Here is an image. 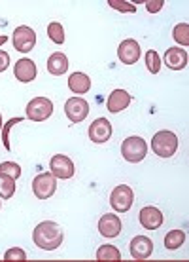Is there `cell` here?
Returning a JSON list of instances; mask_svg holds the SVG:
<instances>
[{
  "label": "cell",
  "mask_w": 189,
  "mask_h": 262,
  "mask_svg": "<svg viewBox=\"0 0 189 262\" xmlns=\"http://www.w3.org/2000/svg\"><path fill=\"white\" fill-rule=\"evenodd\" d=\"M57 190V179L51 173H40L33 179V192L38 200H49Z\"/></svg>",
  "instance_id": "cell-6"
},
{
  "label": "cell",
  "mask_w": 189,
  "mask_h": 262,
  "mask_svg": "<svg viewBox=\"0 0 189 262\" xmlns=\"http://www.w3.org/2000/svg\"><path fill=\"white\" fill-rule=\"evenodd\" d=\"M140 224L146 230L161 228V224H163V213L157 209V207H153V205L142 207V211H140Z\"/></svg>",
  "instance_id": "cell-16"
},
{
  "label": "cell",
  "mask_w": 189,
  "mask_h": 262,
  "mask_svg": "<svg viewBox=\"0 0 189 262\" xmlns=\"http://www.w3.org/2000/svg\"><path fill=\"white\" fill-rule=\"evenodd\" d=\"M23 116H17V118H12V120H8L6 124H4V127H2V144H4V148L6 150H12V144H10V131H12V127L15 124H19V122H23Z\"/></svg>",
  "instance_id": "cell-25"
},
{
  "label": "cell",
  "mask_w": 189,
  "mask_h": 262,
  "mask_svg": "<svg viewBox=\"0 0 189 262\" xmlns=\"http://www.w3.org/2000/svg\"><path fill=\"white\" fill-rule=\"evenodd\" d=\"M49 169H51V175L55 179H72L74 173H76V165L68 156H63V154H55L49 162Z\"/></svg>",
  "instance_id": "cell-8"
},
{
  "label": "cell",
  "mask_w": 189,
  "mask_h": 262,
  "mask_svg": "<svg viewBox=\"0 0 189 262\" xmlns=\"http://www.w3.org/2000/svg\"><path fill=\"white\" fill-rule=\"evenodd\" d=\"M66 71H68V57L61 52L51 53L47 59V72L53 76H63Z\"/></svg>",
  "instance_id": "cell-19"
},
{
  "label": "cell",
  "mask_w": 189,
  "mask_h": 262,
  "mask_svg": "<svg viewBox=\"0 0 189 262\" xmlns=\"http://www.w3.org/2000/svg\"><path fill=\"white\" fill-rule=\"evenodd\" d=\"M68 88L76 95H84L91 90V78L85 74V72H72L68 76Z\"/></svg>",
  "instance_id": "cell-18"
},
{
  "label": "cell",
  "mask_w": 189,
  "mask_h": 262,
  "mask_svg": "<svg viewBox=\"0 0 189 262\" xmlns=\"http://www.w3.org/2000/svg\"><path fill=\"white\" fill-rule=\"evenodd\" d=\"M2 127H4V124H2V114H0V131H2Z\"/></svg>",
  "instance_id": "cell-33"
},
{
  "label": "cell",
  "mask_w": 189,
  "mask_h": 262,
  "mask_svg": "<svg viewBox=\"0 0 189 262\" xmlns=\"http://www.w3.org/2000/svg\"><path fill=\"white\" fill-rule=\"evenodd\" d=\"M151 150L159 158H172L178 152V137L172 131H157L151 139Z\"/></svg>",
  "instance_id": "cell-2"
},
{
  "label": "cell",
  "mask_w": 189,
  "mask_h": 262,
  "mask_svg": "<svg viewBox=\"0 0 189 262\" xmlns=\"http://www.w3.org/2000/svg\"><path fill=\"white\" fill-rule=\"evenodd\" d=\"M15 194V179L0 173V200H10Z\"/></svg>",
  "instance_id": "cell-21"
},
{
  "label": "cell",
  "mask_w": 189,
  "mask_h": 262,
  "mask_svg": "<svg viewBox=\"0 0 189 262\" xmlns=\"http://www.w3.org/2000/svg\"><path fill=\"white\" fill-rule=\"evenodd\" d=\"M130 101H132V97H130L129 92H125V90H114L110 93L108 101H106V106H108V111L112 114H118V112L125 111L130 105Z\"/></svg>",
  "instance_id": "cell-17"
},
{
  "label": "cell",
  "mask_w": 189,
  "mask_h": 262,
  "mask_svg": "<svg viewBox=\"0 0 189 262\" xmlns=\"http://www.w3.org/2000/svg\"><path fill=\"white\" fill-rule=\"evenodd\" d=\"M118 57L123 65H134L140 59V44L132 38L123 40L118 48Z\"/></svg>",
  "instance_id": "cell-11"
},
{
  "label": "cell",
  "mask_w": 189,
  "mask_h": 262,
  "mask_svg": "<svg viewBox=\"0 0 189 262\" xmlns=\"http://www.w3.org/2000/svg\"><path fill=\"white\" fill-rule=\"evenodd\" d=\"M132 202H134V192L130 186L127 184H119L116 186L110 194V205L114 211L118 213H127V211L132 207Z\"/></svg>",
  "instance_id": "cell-5"
},
{
  "label": "cell",
  "mask_w": 189,
  "mask_h": 262,
  "mask_svg": "<svg viewBox=\"0 0 189 262\" xmlns=\"http://www.w3.org/2000/svg\"><path fill=\"white\" fill-rule=\"evenodd\" d=\"M0 173H4V175L17 181L21 177V165L15 164V162H2L0 164Z\"/></svg>",
  "instance_id": "cell-27"
},
{
  "label": "cell",
  "mask_w": 189,
  "mask_h": 262,
  "mask_svg": "<svg viewBox=\"0 0 189 262\" xmlns=\"http://www.w3.org/2000/svg\"><path fill=\"white\" fill-rule=\"evenodd\" d=\"M108 6L118 10V12L123 13H134L137 12V6L134 4H129V2H118V0H108Z\"/></svg>",
  "instance_id": "cell-28"
},
{
  "label": "cell",
  "mask_w": 189,
  "mask_h": 262,
  "mask_svg": "<svg viewBox=\"0 0 189 262\" xmlns=\"http://www.w3.org/2000/svg\"><path fill=\"white\" fill-rule=\"evenodd\" d=\"M13 48L19 53H29L36 46V33H34L31 27L21 25L13 31Z\"/></svg>",
  "instance_id": "cell-7"
},
{
  "label": "cell",
  "mask_w": 189,
  "mask_h": 262,
  "mask_svg": "<svg viewBox=\"0 0 189 262\" xmlns=\"http://www.w3.org/2000/svg\"><path fill=\"white\" fill-rule=\"evenodd\" d=\"M65 114L70 122L79 124L89 116V103L84 97H70L65 103Z\"/></svg>",
  "instance_id": "cell-9"
},
{
  "label": "cell",
  "mask_w": 189,
  "mask_h": 262,
  "mask_svg": "<svg viewBox=\"0 0 189 262\" xmlns=\"http://www.w3.org/2000/svg\"><path fill=\"white\" fill-rule=\"evenodd\" d=\"M26 118L33 122H46L53 114V101L47 97H34L25 108Z\"/></svg>",
  "instance_id": "cell-4"
},
{
  "label": "cell",
  "mask_w": 189,
  "mask_h": 262,
  "mask_svg": "<svg viewBox=\"0 0 189 262\" xmlns=\"http://www.w3.org/2000/svg\"><path fill=\"white\" fill-rule=\"evenodd\" d=\"M0 207H2V203H0Z\"/></svg>",
  "instance_id": "cell-34"
},
{
  "label": "cell",
  "mask_w": 189,
  "mask_h": 262,
  "mask_svg": "<svg viewBox=\"0 0 189 262\" xmlns=\"http://www.w3.org/2000/svg\"><path fill=\"white\" fill-rule=\"evenodd\" d=\"M183 243H185V232H182V230H170L165 236V247L169 251L180 249Z\"/></svg>",
  "instance_id": "cell-20"
},
{
  "label": "cell",
  "mask_w": 189,
  "mask_h": 262,
  "mask_svg": "<svg viewBox=\"0 0 189 262\" xmlns=\"http://www.w3.org/2000/svg\"><path fill=\"white\" fill-rule=\"evenodd\" d=\"M172 38H174V42L176 44H180V46H189V25L187 23H178L176 27H174V31H172Z\"/></svg>",
  "instance_id": "cell-23"
},
{
  "label": "cell",
  "mask_w": 189,
  "mask_h": 262,
  "mask_svg": "<svg viewBox=\"0 0 189 262\" xmlns=\"http://www.w3.org/2000/svg\"><path fill=\"white\" fill-rule=\"evenodd\" d=\"M146 154H148V143L142 137L132 135V137H127L121 143V156L127 162H130V164L142 162L144 158H146Z\"/></svg>",
  "instance_id": "cell-3"
},
{
  "label": "cell",
  "mask_w": 189,
  "mask_h": 262,
  "mask_svg": "<svg viewBox=\"0 0 189 262\" xmlns=\"http://www.w3.org/2000/svg\"><path fill=\"white\" fill-rule=\"evenodd\" d=\"M47 36H49L53 44H63L65 42V29H63L59 21H53V23L47 25Z\"/></svg>",
  "instance_id": "cell-24"
},
{
  "label": "cell",
  "mask_w": 189,
  "mask_h": 262,
  "mask_svg": "<svg viewBox=\"0 0 189 262\" xmlns=\"http://www.w3.org/2000/svg\"><path fill=\"white\" fill-rule=\"evenodd\" d=\"M129 251H130V256H132L134 260H146V258H150L151 253H153V242L146 236H137V237H132V242H130V245H129Z\"/></svg>",
  "instance_id": "cell-13"
},
{
  "label": "cell",
  "mask_w": 189,
  "mask_h": 262,
  "mask_svg": "<svg viewBox=\"0 0 189 262\" xmlns=\"http://www.w3.org/2000/svg\"><path fill=\"white\" fill-rule=\"evenodd\" d=\"M65 239V234L57 223L53 221H44L40 223L33 232V242L36 247L42 251H55L61 247V243Z\"/></svg>",
  "instance_id": "cell-1"
},
{
  "label": "cell",
  "mask_w": 189,
  "mask_h": 262,
  "mask_svg": "<svg viewBox=\"0 0 189 262\" xmlns=\"http://www.w3.org/2000/svg\"><path fill=\"white\" fill-rule=\"evenodd\" d=\"M4 260L6 262H12V260H26V253L19 247H13V249H8L4 253Z\"/></svg>",
  "instance_id": "cell-29"
},
{
  "label": "cell",
  "mask_w": 189,
  "mask_h": 262,
  "mask_svg": "<svg viewBox=\"0 0 189 262\" xmlns=\"http://www.w3.org/2000/svg\"><path fill=\"white\" fill-rule=\"evenodd\" d=\"M97 260H121V253L114 245H100L97 249Z\"/></svg>",
  "instance_id": "cell-22"
},
{
  "label": "cell",
  "mask_w": 189,
  "mask_h": 262,
  "mask_svg": "<svg viewBox=\"0 0 189 262\" xmlns=\"http://www.w3.org/2000/svg\"><path fill=\"white\" fill-rule=\"evenodd\" d=\"M13 74H15V80H19L21 84H29L36 78V63L29 57H21L13 67Z\"/></svg>",
  "instance_id": "cell-15"
},
{
  "label": "cell",
  "mask_w": 189,
  "mask_h": 262,
  "mask_svg": "<svg viewBox=\"0 0 189 262\" xmlns=\"http://www.w3.org/2000/svg\"><path fill=\"white\" fill-rule=\"evenodd\" d=\"M163 6H165L163 0H153V2H146V10H148L150 13H157Z\"/></svg>",
  "instance_id": "cell-30"
},
{
  "label": "cell",
  "mask_w": 189,
  "mask_h": 262,
  "mask_svg": "<svg viewBox=\"0 0 189 262\" xmlns=\"http://www.w3.org/2000/svg\"><path fill=\"white\" fill-rule=\"evenodd\" d=\"M6 42H8V36H4V34H2V36H0V46H4Z\"/></svg>",
  "instance_id": "cell-32"
},
{
  "label": "cell",
  "mask_w": 189,
  "mask_h": 262,
  "mask_svg": "<svg viewBox=\"0 0 189 262\" xmlns=\"http://www.w3.org/2000/svg\"><path fill=\"white\" fill-rule=\"evenodd\" d=\"M121 228H123V224L119 221V216L114 213H106L98 221V232L102 237H118L121 234Z\"/></svg>",
  "instance_id": "cell-14"
},
{
  "label": "cell",
  "mask_w": 189,
  "mask_h": 262,
  "mask_svg": "<svg viewBox=\"0 0 189 262\" xmlns=\"http://www.w3.org/2000/svg\"><path fill=\"white\" fill-rule=\"evenodd\" d=\"M146 67H148V71L151 74H157V72L161 71V59H159V53L155 50H150V52L146 53Z\"/></svg>",
  "instance_id": "cell-26"
},
{
  "label": "cell",
  "mask_w": 189,
  "mask_h": 262,
  "mask_svg": "<svg viewBox=\"0 0 189 262\" xmlns=\"http://www.w3.org/2000/svg\"><path fill=\"white\" fill-rule=\"evenodd\" d=\"M87 131H89V139L95 144H104L112 139V124L106 118H97Z\"/></svg>",
  "instance_id": "cell-10"
},
{
  "label": "cell",
  "mask_w": 189,
  "mask_h": 262,
  "mask_svg": "<svg viewBox=\"0 0 189 262\" xmlns=\"http://www.w3.org/2000/svg\"><path fill=\"white\" fill-rule=\"evenodd\" d=\"M8 67H10V55H8V52L0 50V72H4Z\"/></svg>",
  "instance_id": "cell-31"
},
{
  "label": "cell",
  "mask_w": 189,
  "mask_h": 262,
  "mask_svg": "<svg viewBox=\"0 0 189 262\" xmlns=\"http://www.w3.org/2000/svg\"><path fill=\"white\" fill-rule=\"evenodd\" d=\"M187 61H189L187 52L178 46L169 48V50L165 52V57H163V63L170 71H183V69L187 67Z\"/></svg>",
  "instance_id": "cell-12"
}]
</instances>
